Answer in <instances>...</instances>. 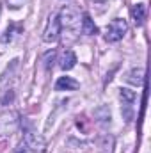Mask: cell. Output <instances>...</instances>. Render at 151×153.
<instances>
[{"mask_svg":"<svg viewBox=\"0 0 151 153\" xmlns=\"http://www.w3.org/2000/svg\"><path fill=\"white\" fill-rule=\"evenodd\" d=\"M59 22H61V25H62L64 29L76 30L78 25H80V14H78V11H76L75 7L66 5V7L61 11V14H59Z\"/></svg>","mask_w":151,"mask_h":153,"instance_id":"6da1fadb","label":"cell"},{"mask_svg":"<svg viewBox=\"0 0 151 153\" xmlns=\"http://www.w3.org/2000/svg\"><path fill=\"white\" fill-rule=\"evenodd\" d=\"M126 30H128L126 22H124V20H121V18H115V20H112V22L109 23V27H107L105 39H107L109 43H115V41L123 39V36L126 34Z\"/></svg>","mask_w":151,"mask_h":153,"instance_id":"7a4b0ae2","label":"cell"},{"mask_svg":"<svg viewBox=\"0 0 151 153\" xmlns=\"http://www.w3.org/2000/svg\"><path fill=\"white\" fill-rule=\"evenodd\" d=\"M61 34V22H59V14H53L50 16L48 23H46V29L43 32V41L44 43H55L59 39Z\"/></svg>","mask_w":151,"mask_h":153,"instance_id":"3957f363","label":"cell"},{"mask_svg":"<svg viewBox=\"0 0 151 153\" xmlns=\"http://www.w3.org/2000/svg\"><path fill=\"white\" fill-rule=\"evenodd\" d=\"M16 117H18L16 112H9V114H4L0 117V134L2 135H7V134L16 130V126H18V119Z\"/></svg>","mask_w":151,"mask_h":153,"instance_id":"277c9868","label":"cell"},{"mask_svg":"<svg viewBox=\"0 0 151 153\" xmlns=\"http://www.w3.org/2000/svg\"><path fill=\"white\" fill-rule=\"evenodd\" d=\"M25 144L30 148V150H34V152H44V148H46V143H44V139L38 135V134H34V132H27L25 134Z\"/></svg>","mask_w":151,"mask_h":153,"instance_id":"5b68a950","label":"cell"},{"mask_svg":"<svg viewBox=\"0 0 151 153\" xmlns=\"http://www.w3.org/2000/svg\"><path fill=\"white\" fill-rule=\"evenodd\" d=\"M78 87H80V84L76 82L75 78H71V76H61L57 80V84H55L57 91H75Z\"/></svg>","mask_w":151,"mask_h":153,"instance_id":"8992f818","label":"cell"},{"mask_svg":"<svg viewBox=\"0 0 151 153\" xmlns=\"http://www.w3.org/2000/svg\"><path fill=\"white\" fill-rule=\"evenodd\" d=\"M75 64H76L75 52H73V50H66V52L62 53V57H61V68H62L64 71H68V70H71Z\"/></svg>","mask_w":151,"mask_h":153,"instance_id":"52a82bcc","label":"cell"},{"mask_svg":"<svg viewBox=\"0 0 151 153\" xmlns=\"http://www.w3.org/2000/svg\"><path fill=\"white\" fill-rule=\"evenodd\" d=\"M132 18L135 22V25H142L144 23V18H146V7H144V4H135L132 7Z\"/></svg>","mask_w":151,"mask_h":153,"instance_id":"ba28073f","label":"cell"},{"mask_svg":"<svg viewBox=\"0 0 151 153\" xmlns=\"http://www.w3.org/2000/svg\"><path fill=\"white\" fill-rule=\"evenodd\" d=\"M126 80L133 85H142L144 82V70L142 68H133L128 75H126Z\"/></svg>","mask_w":151,"mask_h":153,"instance_id":"9c48e42d","label":"cell"},{"mask_svg":"<svg viewBox=\"0 0 151 153\" xmlns=\"http://www.w3.org/2000/svg\"><path fill=\"white\" fill-rule=\"evenodd\" d=\"M82 30H84V34H87V36H93V34L98 32V27L94 25V22L91 20L89 14H84V16H82Z\"/></svg>","mask_w":151,"mask_h":153,"instance_id":"30bf717a","label":"cell"},{"mask_svg":"<svg viewBox=\"0 0 151 153\" xmlns=\"http://www.w3.org/2000/svg\"><path fill=\"white\" fill-rule=\"evenodd\" d=\"M119 96H121V100L126 102V103H133L135 98H137L135 91H130V89H126V87H121V89H119Z\"/></svg>","mask_w":151,"mask_h":153,"instance_id":"8fae6325","label":"cell"},{"mask_svg":"<svg viewBox=\"0 0 151 153\" xmlns=\"http://www.w3.org/2000/svg\"><path fill=\"white\" fill-rule=\"evenodd\" d=\"M16 153H25V150H23V146H21V148H20V150H18Z\"/></svg>","mask_w":151,"mask_h":153,"instance_id":"7c38bea8","label":"cell"},{"mask_svg":"<svg viewBox=\"0 0 151 153\" xmlns=\"http://www.w3.org/2000/svg\"><path fill=\"white\" fill-rule=\"evenodd\" d=\"M94 2H105V0H94Z\"/></svg>","mask_w":151,"mask_h":153,"instance_id":"4fadbf2b","label":"cell"}]
</instances>
